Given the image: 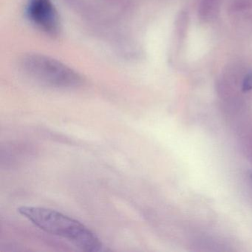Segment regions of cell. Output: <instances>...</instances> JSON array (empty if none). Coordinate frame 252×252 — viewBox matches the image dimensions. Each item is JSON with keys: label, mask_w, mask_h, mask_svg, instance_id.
<instances>
[{"label": "cell", "mask_w": 252, "mask_h": 252, "mask_svg": "<svg viewBox=\"0 0 252 252\" xmlns=\"http://www.w3.org/2000/svg\"><path fill=\"white\" fill-rule=\"evenodd\" d=\"M18 212L45 232L63 237L86 252L102 250L103 245L95 233L76 220L57 211L35 206H22Z\"/></svg>", "instance_id": "cell-1"}, {"label": "cell", "mask_w": 252, "mask_h": 252, "mask_svg": "<svg viewBox=\"0 0 252 252\" xmlns=\"http://www.w3.org/2000/svg\"><path fill=\"white\" fill-rule=\"evenodd\" d=\"M20 67L25 74L33 80L52 88L67 89L82 84V76L71 67L42 54L23 56Z\"/></svg>", "instance_id": "cell-2"}, {"label": "cell", "mask_w": 252, "mask_h": 252, "mask_svg": "<svg viewBox=\"0 0 252 252\" xmlns=\"http://www.w3.org/2000/svg\"><path fill=\"white\" fill-rule=\"evenodd\" d=\"M26 14L34 26L47 34L55 36L60 33V17L51 0H29Z\"/></svg>", "instance_id": "cell-3"}, {"label": "cell", "mask_w": 252, "mask_h": 252, "mask_svg": "<svg viewBox=\"0 0 252 252\" xmlns=\"http://www.w3.org/2000/svg\"><path fill=\"white\" fill-rule=\"evenodd\" d=\"M242 90L243 92L247 93L252 90V72L248 73L243 79Z\"/></svg>", "instance_id": "cell-4"}, {"label": "cell", "mask_w": 252, "mask_h": 252, "mask_svg": "<svg viewBox=\"0 0 252 252\" xmlns=\"http://www.w3.org/2000/svg\"><path fill=\"white\" fill-rule=\"evenodd\" d=\"M251 178H252V176H251Z\"/></svg>", "instance_id": "cell-5"}]
</instances>
